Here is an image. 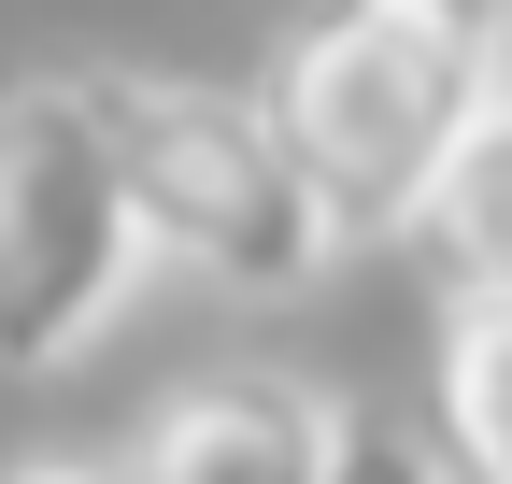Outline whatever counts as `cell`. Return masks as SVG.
I'll use <instances>...</instances> for the list:
<instances>
[{
	"mask_svg": "<svg viewBox=\"0 0 512 484\" xmlns=\"http://www.w3.org/2000/svg\"><path fill=\"white\" fill-rule=\"evenodd\" d=\"M256 100L313 171V200L342 214V242L413 228L498 114V0H328L271 43Z\"/></svg>",
	"mask_w": 512,
	"mask_h": 484,
	"instance_id": "obj_1",
	"label": "cell"
},
{
	"mask_svg": "<svg viewBox=\"0 0 512 484\" xmlns=\"http://www.w3.org/2000/svg\"><path fill=\"white\" fill-rule=\"evenodd\" d=\"M86 100H100V129L128 157L143 242L171 271H200L214 299H299L313 271L342 257V214L313 200V171L285 157L271 100L200 86V72H143V57L86 72Z\"/></svg>",
	"mask_w": 512,
	"mask_h": 484,
	"instance_id": "obj_2",
	"label": "cell"
},
{
	"mask_svg": "<svg viewBox=\"0 0 512 484\" xmlns=\"http://www.w3.org/2000/svg\"><path fill=\"white\" fill-rule=\"evenodd\" d=\"M143 200L100 129L86 72H15L0 86V385H43L128 314L143 285Z\"/></svg>",
	"mask_w": 512,
	"mask_h": 484,
	"instance_id": "obj_3",
	"label": "cell"
},
{
	"mask_svg": "<svg viewBox=\"0 0 512 484\" xmlns=\"http://www.w3.org/2000/svg\"><path fill=\"white\" fill-rule=\"evenodd\" d=\"M356 399L299 371H185L128 428V484H328Z\"/></svg>",
	"mask_w": 512,
	"mask_h": 484,
	"instance_id": "obj_4",
	"label": "cell"
},
{
	"mask_svg": "<svg viewBox=\"0 0 512 484\" xmlns=\"http://www.w3.org/2000/svg\"><path fill=\"white\" fill-rule=\"evenodd\" d=\"M413 228H427V271H441L456 314H498V299H512V114L470 129V157L441 171V200Z\"/></svg>",
	"mask_w": 512,
	"mask_h": 484,
	"instance_id": "obj_5",
	"label": "cell"
},
{
	"mask_svg": "<svg viewBox=\"0 0 512 484\" xmlns=\"http://www.w3.org/2000/svg\"><path fill=\"white\" fill-rule=\"evenodd\" d=\"M441 456L470 484H512V299L441 314Z\"/></svg>",
	"mask_w": 512,
	"mask_h": 484,
	"instance_id": "obj_6",
	"label": "cell"
},
{
	"mask_svg": "<svg viewBox=\"0 0 512 484\" xmlns=\"http://www.w3.org/2000/svg\"><path fill=\"white\" fill-rule=\"evenodd\" d=\"M328 484H470L456 456H441V442H413V428H384V413H356V428H342V470Z\"/></svg>",
	"mask_w": 512,
	"mask_h": 484,
	"instance_id": "obj_7",
	"label": "cell"
},
{
	"mask_svg": "<svg viewBox=\"0 0 512 484\" xmlns=\"http://www.w3.org/2000/svg\"><path fill=\"white\" fill-rule=\"evenodd\" d=\"M0 484H128V456H15Z\"/></svg>",
	"mask_w": 512,
	"mask_h": 484,
	"instance_id": "obj_8",
	"label": "cell"
},
{
	"mask_svg": "<svg viewBox=\"0 0 512 484\" xmlns=\"http://www.w3.org/2000/svg\"><path fill=\"white\" fill-rule=\"evenodd\" d=\"M498 114H512V0H498Z\"/></svg>",
	"mask_w": 512,
	"mask_h": 484,
	"instance_id": "obj_9",
	"label": "cell"
}]
</instances>
